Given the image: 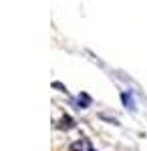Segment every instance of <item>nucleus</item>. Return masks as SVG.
<instances>
[{"mask_svg": "<svg viewBox=\"0 0 147 151\" xmlns=\"http://www.w3.org/2000/svg\"><path fill=\"white\" fill-rule=\"evenodd\" d=\"M71 151H83V143H81V141L73 143V145H71Z\"/></svg>", "mask_w": 147, "mask_h": 151, "instance_id": "4", "label": "nucleus"}, {"mask_svg": "<svg viewBox=\"0 0 147 151\" xmlns=\"http://www.w3.org/2000/svg\"><path fill=\"white\" fill-rule=\"evenodd\" d=\"M121 101H123V105L127 107V109H131V111H135V101H133V97L129 93H121Z\"/></svg>", "mask_w": 147, "mask_h": 151, "instance_id": "2", "label": "nucleus"}, {"mask_svg": "<svg viewBox=\"0 0 147 151\" xmlns=\"http://www.w3.org/2000/svg\"><path fill=\"white\" fill-rule=\"evenodd\" d=\"M61 127H63V129H73V127H75V123H73V119H71L68 115H65V117H63V125H61Z\"/></svg>", "mask_w": 147, "mask_h": 151, "instance_id": "3", "label": "nucleus"}, {"mask_svg": "<svg viewBox=\"0 0 147 151\" xmlns=\"http://www.w3.org/2000/svg\"><path fill=\"white\" fill-rule=\"evenodd\" d=\"M77 103H79V109H89L91 107V97L87 93H81L77 97Z\"/></svg>", "mask_w": 147, "mask_h": 151, "instance_id": "1", "label": "nucleus"}, {"mask_svg": "<svg viewBox=\"0 0 147 151\" xmlns=\"http://www.w3.org/2000/svg\"><path fill=\"white\" fill-rule=\"evenodd\" d=\"M99 117H101V119H105V121H109V123H113V125H119V121H117V119H111V117L103 115V113H101V115H99Z\"/></svg>", "mask_w": 147, "mask_h": 151, "instance_id": "5", "label": "nucleus"}]
</instances>
